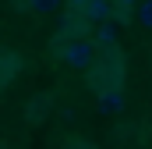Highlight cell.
<instances>
[{"label": "cell", "instance_id": "obj_3", "mask_svg": "<svg viewBox=\"0 0 152 149\" xmlns=\"http://www.w3.org/2000/svg\"><path fill=\"white\" fill-rule=\"evenodd\" d=\"M117 36H120L117 21H103V25H96V43H99V46L113 50V46H117Z\"/></svg>", "mask_w": 152, "mask_h": 149}, {"label": "cell", "instance_id": "obj_5", "mask_svg": "<svg viewBox=\"0 0 152 149\" xmlns=\"http://www.w3.org/2000/svg\"><path fill=\"white\" fill-rule=\"evenodd\" d=\"M134 14H138V21H142V25H149V29H152V0L138 4V11H134Z\"/></svg>", "mask_w": 152, "mask_h": 149}, {"label": "cell", "instance_id": "obj_4", "mask_svg": "<svg viewBox=\"0 0 152 149\" xmlns=\"http://www.w3.org/2000/svg\"><path fill=\"white\" fill-rule=\"evenodd\" d=\"M14 82V50H4V85Z\"/></svg>", "mask_w": 152, "mask_h": 149}, {"label": "cell", "instance_id": "obj_1", "mask_svg": "<svg viewBox=\"0 0 152 149\" xmlns=\"http://www.w3.org/2000/svg\"><path fill=\"white\" fill-rule=\"evenodd\" d=\"M64 60L71 68H92L96 64V43L92 39H71V43H64Z\"/></svg>", "mask_w": 152, "mask_h": 149}, {"label": "cell", "instance_id": "obj_2", "mask_svg": "<svg viewBox=\"0 0 152 149\" xmlns=\"http://www.w3.org/2000/svg\"><path fill=\"white\" fill-rule=\"evenodd\" d=\"M124 110V92L120 89H103L99 92V114H117Z\"/></svg>", "mask_w": 152, "mask_h": 149}]
</instances>
